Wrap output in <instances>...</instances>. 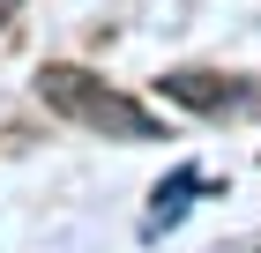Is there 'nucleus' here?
Here are the masks:
<instances>
[{"label": "nucleus", "mask_w": 261, "mask_h": 253, "mask_svg": "<svg viewBox=\"0 0 261 253\" xmlns=\"http://www.w3.org/2000/svg\"><path fill=\"white\" fill-rule=\"evenodd\" d=\"M38 97L60 104L67 119H82V127H97V134H127V142H157L164 127L149 112H142L135 97H120V90H105L97 75H82V67H45L38 75Z\"/></svg>", "instance_id": "obj_1"}, {"label": "nucleus", "mask_w": 261, "mask_h": 253, "mask_svg": "<svg viewBox=\"0 0 261 253\" xmlns=\"http://www.w3.org/2000/svg\"><path fill=\"white\" fill-rule=\"evenodd\" d=\"M164 90H172L179 104H224V97H231V82H224V75H172Z\"/></svg>", "instance_id": "obj_2"}]
</instances>
